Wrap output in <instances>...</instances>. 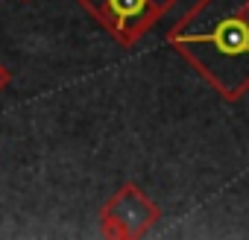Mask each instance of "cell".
Returning a JSON list of instances; mask_svg holds the SVG:
<instances>
[{
    "label": "cell",
    "instance_id": "obj_1",
    "mask_svg": "<svg viewBox=\"0 0 249 240\" xmlns=\"http://www.w3.org/2000/svg\"><path fill=\"white\" fill-rule=\"evenodd\" d=\"M167 41L223 100L249 91V0H199Z\"/></svg>",
    "mask_w": 249,
    "mask_h": 240
},
{
    "label": "cell",
    "instance_id": "obj_2",
    "mask_svg": "<svg viewBox=\"0 0 249 240\" xmlns=\"http://www.w3.org/2000/svg\"><path fill=\"white\" fill-rule=\"evenodd\" d=\"M79 6L111 35V41L132 47L176 6V0H79Z\"/></svg>",
    "mask_w": 249,
    "mask_h": 240
},
{
    "label": "cell",
    "instance_id": "obj_3",
    "mask_svg": "<svg viewBox=\"0 0 249 240\" xmlns=\"http://www.w3.org/2000/svg\"><path fill=\"white\" fill-rule=\"evenodd\" d=\"M161 211L159 205L138 188L123 185L100 211V228L106 237H144L156 223Z\"/></svg>",
    "mask_w": 249,
    "mask_h": 240
},
{
    "label": "cell",
    "instance_id": "obj_4",
    "mask_svg": "<svg viewBox=\"0 0 249 240\" xmlns=\"http://www.w3.org/2000/svg\"><path fill=\"white\" fill-rule=\"evenodd\" d=\"M9 79H12V73H9V68H3V65H0V91H3V88L9 85Z\"/></svg>",
    "mask_w": 249,
    "mask_h": 240
}]
</instances>
